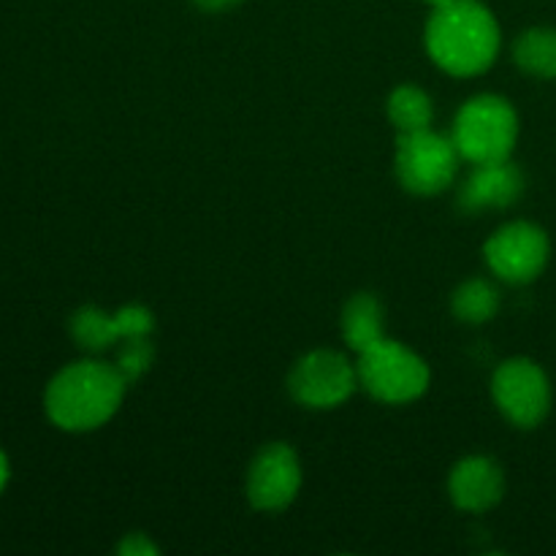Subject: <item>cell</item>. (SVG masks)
Here are the masks:
<instances>
[{
  "label": "cell",
  "mask_w": 556,
  "mask_h": 556,
  "mask_svg": "<svg viewBox=\"0 0 556 556\" xmlns=\"http://www.w3.org/2000/svg\"><path fill=\"white\" fill-rule=\"evenodd\" d=\"M125 378L114 364L76 362L52 378L47 389V416L65 432H92L117 413Z\"/></svg>",
  "instance_id": "obj_2"
},
{
  "label": "cell",
  "mask_w": 556,
  "mask_h": 556,
  "mask_svg": "<svg viewBox=\"0 0 556 556\" xmlns=\"http://www.w3.org/2000/svg\"><path fill=\"white\" fill-rule=\"evenodd\" d=\"M514 60L521 71L538 79H556V30L532 27L514 43Z\"/></svg>",
  "instance_id": "obj_13"
},
{
  "label": "cell",
  "mask_w": 556,
  "mask_h": 556,
  "mask_svg": "<svg viewBox=\"0 0 556 556\" xmlns=\"http://www.w3.org/2000/svg\"><path fill=\"white\" fill-rule=\"evenodd\" d=\"M117 552L123 556H152L157 554V548L150 538L141 535V532H134V535H128L123 543H119Z\"/></svg>",
  "instance_id": "obj_18"
},
{
  "label": "cell",
  "mask_w": 556,
  "mask_h": 556,
  "mask_svg": "<svg viewBox=\"0 0 556 556\" xmlns=\"http://www.w3.org/2000/svg\"><path fill=\"white\" fill-rule=\"evenodd\" d=\"M9 476H11L9 459H5V454H3V451H0V492H3L5 483H9Z\"/></svg>",
  "instance_id": "obj_20"
},
{
  "label": "cell",
  "mask_w": 556,
  "mask_h": 556,
  "mask_svg": "<svg viewBox=\"0 0 556 556\" xmlns=\"http://www.w3.org/2000/svg\"><path fill=\"white\" fill-rule=\"evenodd\" d=\"M358 369L337 351H313L299 358L288 378L293 400L299 405L329 410L342 405L356 391Z\"/></svg>",
  "instance_id": "obj_7"
},
{
  "label": "cell",
  "mask_w": 556,
  "mask_h": 556,
  "mask_svg": "<svg viewBox=\"0 0 556 556\" xmlns=\"http://www.w3.org/2000/svg\"><path fill=\"white\" fill-rule=\"evenodd\" d=\"M451 139L459 155L476 166L510 161L519 139V117L505 98L476 96L456 114Z\"/></svg>",
  "instance_id": "obj_3"
},
{
  "label": "cell",
  "mask_w": 556,
  "mask_h": 556,
  "mask_svg": "<svg viewBox=\"0 0 556 556\" xmlns=\"http://www.w3.org/2000/svg\"><path fill=\"white\" fill-rule=\"evenodd\" d=\"M448 492L462 510H489L503 500V470L486 456H467L451 472Z\"/></svg>",
  "instance_id": "obj_11"
},
{
  "label": "cell",
  "mask_w": 556,
  "mask_h": 556,
  "mask_svg": "<svg viewBox=\"0 0 556 556\" xmlns=\"http://www.w3.org/2000/svg\"><path fill=\"white\" fill-rule=\"evenodd\" d=\"M451 307H454L456 318L465 320V324H486L500 309V293L494 291L492 282L472 277L456 288Z\"/></svg>",
  "instance_id": "obj_16"
},
{
  "label": "cell",
  "mask_w": 556,
  "mask_h": 556,
  "mask_svg": "<svg viewBox=\"0 0 556 556\" xmlns=\"http://www.w3.org/2000/svg\"><path fill=\"white\" fill-rule=\"evenodd\" d=\"M486 264L500 280L525 286L532 282L548 264V237L535 223H508L486 242Z\"/></svg>",
  "instance_id": "obj_8"
},
{
  "label": "cell",
  "mask_w": 556,
  "mask_h": 556,
  "mask_svg": "<svg viewBox=\"0 0 556 556\" xmlns=\"http://www.w3.org/2000/svg\"><path fill=\"white\" fill-rule=\"evenodd\" d=\"M302 486V465L291 445L275 443L255 456L248 476V497L258 510H282Z\"/></svg>",
  "instance_id": "obj_9"
},
{
  "label": "cell",
  "mask_w": 556,
  "mask_h": 556,
  "mask_svg": "<svg viewBox=\"0 0 556 556\" xmlns=\"http://www.w3.org/2000/svg\"><path fill=\"white\" fill-rule=\"evenodd\" d=\"M525 193V174L510 161L481 163L459 193V204L465 212L503 210Z\"/></svg>",
  "instance_id": "obj_10"
},
{
  "label": "cell",
  "mask_w": 556,
  "mask_h": 556,
  "mask_svg": "<svg viewBox=\"0 0 556 556\" xmlns=\"http://www.w3.org/2000/svg\"><path fill=\"white\" fill-rule=\"evenodd\" d=\"M492 394L503 416L521 429L538 427L552 410V386L530 358H508L494 372Z\"/></svg>",
  "instance_id": "obj_6"
},
{
  "label": "cell",
  "mask_w": 556,
  "mask_h": 556,
  "mask_svg": "<svg viewBox=\"0 0 556 556\" xmlns=\"http://www.w3.org/2000/svg\"><path fill=\"white\" fill-rule=\"evenodd\" d=\"M459 157L454 139L434 134L432 128L418 130V134H400L396 177H400L402 188L410 193H443L454 182Z\"/></svg>",
  "instance_id": "obj_5"
},
{
  "label": "cell",
  "mask_w": 556,
  "mask_h": 556,
  "mask_svg": "<svg viewBox=\"0 0 556 556\" xmlns=\"http://www.w3.org/2000/svg\"><path fill=\"white\" fill-rule=\"evenodd\" d=\"M237 3H242V0H195V5L204 11H226Z\"/></svg>",
  "instance_id": "obj_19"
},
{
  "label": "cell",
  "mask_w": 556,
  "mask_h": 556,
  "mask_svg": "<svg viewBox=\"0 0 556 556\" xmlns=\"http://www.w3.org/2000/svg\"><path fill=\"white\" fill-rule=\"evenodd\" d=\"M342 337L356 353L378 345L383 340V309L378 299L369 293H358L342 309Z\"/></svg>",
  "instance_id": "obj_12"
},
{
  "label": "cell",
  "mask_w": 556,
  "mask_h": 556,
  "mask_svg": "<svg viewBox=\"0 0 556 556\" xmlns=\"http://www.w3.org/2000/svg\"><path fill=\"white\" fill-rule=\"evenodd\" d=\"M427 52L454 76L483 74L500 52V25L481 0H443L427 22Z\"/></svg>",
  "instance_id": "obj_1"
},
{
  "label": "cell",
  "mask_w": 556,
  "mask_h": 556,
  "mask_svg": "<svg viewBox=\"0 0 556 556\" xmlns=\"http://www.w3.org/2000/svg\"><path fill=\"white\" fill-rule=\"evenodd\" d=\"M71 334L85 351H106L123 340L117 313L109 315L98 307H81L71 320Z\"/></svg>",
  "instance_id": "obj_15"
},
{
  "label": "cell",
  "mask_w": 556,
  "mask_h": 556,
  "mask_svg": "<svg viewBox=\"0 0 556 556\" xmlns=\"http://www.w3.org/2000/svg\"><path fill=\"white\" fill-rule=\"evenodd\" d=\"M147 337L150 334L125 337V340L117 342L119 351H117V364H114V367L119 369V375L125 378V383H134L136 378H141V375L150 369L155 351H152V345Z\"/></svg>",
  "instance_id": "obj_17"
},
{
  "label": "cell",
  "mask_w": 556,
  "mask_h": 556,
  "mask_svg": "<svg viewBox=\"0 0 556 556\" xmlns=\"http://www.w3.org/2000/svg\"><path fill=\"white\" fill-rule=\"evenodd\" d=\"M358 386L386 405H405L418 400L429 386V367L421 356L400 342L383 340L358 353Z\"/></svg>",
  "instance_id": "obj_4"
},
{
  "label": "cell",
  "mask_w": 556,
  "mask_h": 556,
  "mask_svg": "<svg viewBox=\"0 0 556 556\" xmlns=\"http://www.w3.org/2000/svg\"><path fill=\"white\" fill-rule=\"evenodd\" d=\"M427 3H432V5H438V3H443V0H427Z\"/></svg>",
  "instance_id": "obj_21"
},
{
  "label": "cell",
  "mask_w": 556,
  "mask_h": 556,
  "mask_svg": "<svg viewBox=\"0 0 556 556\" xmlns=\"http://www.w3.org/2000/svg\"><path fill=\"white\" fill-rule=\"evenodd\" d=\"M389 117L400 134H418L432 128L434 109L421 87L402 85L389 98Z\"/></svg>",
  "instance_id": "obj_14"
}]
</instances>
